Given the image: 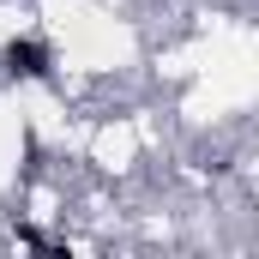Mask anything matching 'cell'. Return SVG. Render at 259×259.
Returning a JSON list of instances; mask_svg holds the SVG:
<instances>
[{"label": "cell", "instance_id": "obj_1", "mask_svg": "<svg viewBox=\"0 0 259 259\" xmlns=\"http://www.w3.org/2000/svg\"><path fill=\"white\" fill-rule=\"evenodd\" d=\"M55 72V42L49 36H12L0 49V78H18V84H42Z\"/></svg>", "mask_w": 259, "mask_h": 259}, {"label": "cell", "instance_id": "obj_2", "mask_svg": "<svg viewBox=\"0 0 259 259\" xmlns=\"http://www.w3.org/2000/svg\"><path fill=\"white\" fill-rule=\"evenodd\" d=\"M12 235H18V241H24V247H55V241H49V235H42V229H30V223H18V229H12Z\"/></svg>", "mask_w": 259, "mask_h": 259}]
</instances>
